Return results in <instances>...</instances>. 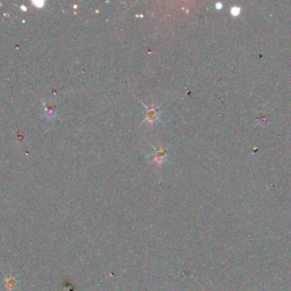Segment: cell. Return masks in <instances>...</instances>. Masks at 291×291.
Here are the masks:
<instances>
[{
  "mask_svg": "<svg viewBox=\"0 0 291 291\" xmlns=\"http://www.w3.org/2000/svg\"><path fill=\"white\" fill-rule=\"evenodd\" d=\"M158 119V113H157V108L155 107H150L147 109V121L149 122H154Z\"/></svg>",
  "mask_w": 291,
  "mask_h": 291,
  "instance_id": "6da1fadb",
  "label": "cell"
},
{
  "mask_svg": "<svg viewBox=\"0 0 291 291\" xmlns=\"http://www.w3.org/2000/svg\"><path fill=\"white\" fill-rule=\"evenodd\" d=\"M165 157H166V154H165L163 150H158V152L155 154V160H156V162H160V163Z\"/></svg>",
  "mask_w": 291,
  "mask_h": 291,
  "instance_id": "7a4b0ae2",
  "label": "cell"
},
{
  "mask_svg": "<svg viewBox=\"0 0 291 291\" xmlns=\"http://www.w3.org/2000/svg\"><path fill=\"white\" fill-rule=\"evenodd\" d=\"M232 9H233V10H232V14H233L234 16L238 15L239 12H240V8H235V7H233V8H232Z\"/></svg>",
  "mask_w": 291,
  "mask_h": 291,
  "instance_id": "3957f363",
  "label": "cell"
}]
</instances>
